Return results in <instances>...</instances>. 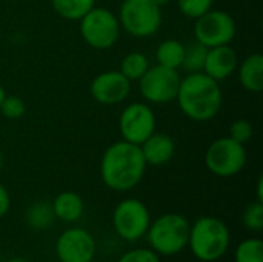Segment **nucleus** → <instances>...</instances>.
I'll return each instance as SVG.
<instances>
[{
	"mask_svg": "<svg viewBox=\"0 0 263 262\" xmlns=\"http://www.w3.org/2000/svg\"><path fill=\"white\" fill-rule=\"evenodd\" d=\"M146 167L140 145L122 139L111 144L103 151L100 159V178L109 190L125 193L142 182Z\"/></svg>",
	"mask_w": 263,
	"mask_h": 262,
	"instance_id": "obj_1",
	"label": "nucleus"
},
{
	"mask_svg": "<svg viewBox=\"0 0 263 262\" xmlns=\"http://www.w3.org/2000/svg\"><path fill=\"white\" fill-rule=\"evenodd\" d=\"M176 100L186 117L206 122L216 117L222 108V90L219 82L203 71L190 73L182 77Z\"/></svg>",
	"mask_w": 263,
	"mask_h": 262,
	"instance_id": "obj_2",
	"label": "nucleus"
},
{
	"mask_svg": "<svg viewBox=\"0 0 263 262\" xmlns=\"http://www.w3.org/2000/svg\"><path fill=\"white\" fill-rule=\"evenodd\" d=\"M231 246L228 225L216 216H200L190 229L188 247L196 259L216 262L222 259Z\"/></svg>",
	"mask_w": 263,
	"mask_h": 262,
	"instance_id": "obj_3",
	"label": "nucleus"
},
{
	"mask_svg": "<svg viewBox=\"0 0 263 262\" xmlns=\"http://www.w3.org/2000/svg\"><path fill=\"white\" fill-rule=\"evenodd\" d=\"M191 222L180 213H165L151 221L145 235L148 247L160 258L176 256L188 247Z\"/></svg>",
	"mask_w": 263,
	"mask_h": 262,
	"instance_id": "obj_4",
	"label": "nucleus"
},
{
	"mask_svg": "<svg viewBox=\"0 0 263 262\" xmlns=\"http://www.w3.org/2000/svg\"><path fill=\"white\" fill-rule=\"evenodd\" d=\"M117 19L129 36L146 39L160 29L162 8L154 0H123Z\"/></svg>",
	"mask_w": 263,
	"mask_h": 262,
	"instance_id": "obj_5",
	"label": "nucleus"
},
{
	"mask_svg": "<svg viewBox=\"0 0 263 262\" xmlns=\"http://www.w3.org/2000/svg\"><path fill=\"white\" fill-rule=\"evenodd\" d=\"M80 36L85 43L94 49H109L120 37V23L117 14L108 8L94 6L80 20Z\"/></svg>",
	"mask_w": 263,
	"mask_h": 262,
	"instance_id": "obj_6",
	"label": "nucleus"
},
{
	"mask_svg": "<svg viewBox=\"0 0 263 262\" xmlns=\"http://www.w3.org/2000/svg\"><path fill=\"white\" fill-rule=\"evenodd\" d=\"M151 221L148 207L136 198L120 201L112 212V229L125 242H137L143 239Z\"/></svg>",
	"mask_w": 263,
	"mask_h": 262,
	"instance_id": "obj_7",
	"label": "nucleus"
},
{
	"mask_svg": "<svg viewBox=\"0 0 263 262\" xmlns=\"http://www.w3.org/2000/svg\"><path fill=\"white\" fill-rule=\"evenodd\" d=\"M205 165L217 178L237 176L247 165V148L230 136L217 137L206 148Z\"/></svg>",
	"mask_w": 263,
	"mask_h": 262,
	"instance_id": "obj_8",
	"label": "nucleus"
},
{
	"mask_svg": "<svg viewBox=\"0 0 263 262\" xmlns=\"http://www.w3.org/2000/svg\"><path fill=\"white\" fill-rule=\"evenodd\" d=\"M237 34L234 17L222 9H210L194 20V39L206 48L231 45Z\"/></svg>",
	"mask_w": 263,
	"mask_h": 262,
	"instance_id": "obj_9",
	"label": "nucleus"
},
{
	"mask_svg": "<svg viewBox=\"0 0 263 262\" xmlns=\"http://www.w3.org/2000/svg\"><path fill=\"white\" fill-rule=\"evenodd\" d=\"M182 76L179 69H171L162 65L149 66L140 77V94L148 103L163 105L174 102L179 93Z\"/></svg>",
	"mask_w": 263,
	"mask_h": 262,
	"instance_id": "obj_10",
	"label": "nucleus"
},
{
	"mask_svg": "<svg viewBox=\"0 0 263 262\" xmlns=\"http://www.w3.org/2000/svg\"><path fill=\"white\" fill-rule=\"evenodd\" d=\"M156 114L148 103L133 102L120 113V136L126 142L140 145L156 131Z\"/></svg>",
	"mask_w": 263,
	"mask_h": 262,
	"instance_id": "obj_11",
	"label": "nucleus"
},
{
	"mask_svg": "<svg viewBox=\"0 0 263 262\" xmlns=\"http://www.w3.org/2000/svg\"><path fill=\"white\" fill-rule=\"evenodd\" d=\"M54 250L60 262H92L96 258L97 244L88 230L82 227H71L59 235Z\"/></svg>",
	"mask_w": 263,
	"mask_h": 262,
	"instance_id": "obj_12",
	"label": "nucleus"
},
{
	"mask_svg": "<svg viewBox=\"0 0 263 262\" xmlns=\"http://www.w3.org/2000/svg\"><path fill=\"white\" fill-rule=\"evenodd\" d=\"M92 99L100 105H117L128 99L131 82L116 69L99 73L89 86Z\"/></svg>",
	"mask_w": 263,
	"mask_h": 262,
	"instance_id": "obj_13",
	"label": "nucleus"
},
{
	"mask_svg": "<svg viewBox=\"0 0 263 262\" xmlns=\"http://www.w3.org/2000/svg\"><path fill=\"white\" fill-rule=\"evenodd\" d=\"M239 65V56L231 45H220L208 48L203 65V73L211 79L220 82L233 76Z\"/></svg>",
	"mask_w": 263,
	"mask_h": 262,
	"instance_id": "obj_14",
	"label": "nucleus"
},
{
	"mask_svg": "<svg viewBox=\"0 0 263 262\" xmlns=\"http://www.w3.org/2000/svg\"><path fill=\"white\" fill-rule=\"evenodd\" d=\"M140 150L146 165L162 167L174 158L176 142L170 134L154 131L145 142L140 144Z\"/></svg>",
	"mask_w": 263,
	"mask_h": 262,
	"instance_id": "obj_15",
	"label": "nucleus"
},
{
	"mask_svg": "<svg viewBox=\"0 0 263 262\" xmlns=\"http://www.w3.org/2000/svg\"><path fill=\"white\" fill-rule=\"evenodd\" d=\"M51 205H52L55 219L66 222V224L77 222L85 213V202L82 196L71 190L59 193L51 202Z\"/></svg>",
	"mask_w": 263,
	"mask_h": 262,
	"instance_id": "obj_16",
	"label": "nucleus"
},
{
	"mask_svg": "<svg viewBox=\"0 0 263 262\" xmlns=\"http://www.w3.org/2000/svg\"><path fill=\"white\" fill-rule=\"evenodd\" d=\"M239 80L240 85L250 93H260L263 90V56L260 53H253L247 56L239 65Z\"/></svg>",
	"mask_w": 263,
	"mask_h": 262,
	"instance_id": "obj_17",
	"label": "nucleus"
},
{
	"mask_svg": "<svg viewBox=\"0 0 263 262\" xmlns=\"http://www.w3.org/2000/svg\"><path fill=\"white\" fill-rule=\"evenodd\" d=\"M55 221L52 205L46 201L32 202L25 212V222L34 232H45L48 230Z\"/></svg>",
	"mask_w": 263,
	"mask_h": 262,
	"instance_id": "obj_18",
	"label": "nucleus"
},
{
	"mask_svg": "<svg viewBox=\"0 0 263 262\" xmlns=\"http://www.w3.org/2000/svg\"><path fill=\"white\" fill-rule=\"evenodd\" d=\"M185 54V45L177 39H166L159 43L156 49V60L157 65L171 68V69H180Z\"/></svg>",
	"mask_w": 263,
	"mask_h": 262,
	"instance_id": "obj_19",
	"label": "nucleus"
},
{
	"mask_svg": "<svg viewBox=\"0 0 263 262\" xmlns=\"http://www.w3.org/2000/svg\"><path fill=\"white\" fill-rule=\"evenodd\" d=\"M51 5L62 19L79 22L96 6V0H51Z\"/></svg>",
	"mask_w": 263,
	"mask_h": 262,
	"instance_id": "obj_20",
	"label": "nucleus"
},
{
	"mask_svg": "<svg viewBox=\"0 0 263 262\" xmlns=\"http://www.w3.org/2000/svg\"><path fill=\"white\" fill-rule=\"evenodd\" d=\"M149 60L146 57V54L140 53V51H131L128 53L123 59H122V63H120V73L129 80V82H134V80H140V77L148 71L149 68Z\"/></svg>",
	"mask_w": 263,
	"mask_h": 262,
	"instance_id": "obj_21",
	"label": "nucleus"
},
{
	"mask_svg": "<svg viewBox=\"0 0 263 262\" xmlns=\"http://www.w3.org/2000/svg\"><path fill=\"white\" fill-rule=\"evenodd\" d=\"M206 51L208 48L199 43L197 40L191 42L190 45H185V54H183V62H182V69L190 73H200L203 71L205 59H206Z\"/></svg>",
	"mask_w": 263,
	"mask_h": 262,
	"instance_id": "obj_22",
	"label": "nucleus"
},
{
	"mask_svg": "<svg viewBox=\"0 0 263 262\" xmlns=\"http://www.w3.org/2000/svg\"><path fill=\"white\" fill-rule=\"evenodd\" d=\"M234 262H263V241L251 236L239 242L234 252Z\"/></svg>",
	"mask_w": 263,
	"mask_h": 262,
	"instance_id": "obj_23",
	"label": "nucleus"
},
{
	"mask_svg": "<svg viewBox=\"0 0 263 262\" xmlns=\"http://www.w3.org/2000/svg\"><path fill=\"white\" fill-rule=\"evenodd\" d=\"M242 224L248 232L260 233L263 230V202L253 201L242 213Z\"/></svg>",
	"mask_w": 263,
	"mask_h": 262,
	"instance_id": "obj_24",
	"label": "nucleus"
},
{
	"mask_svg": "<svg viewBox=\"0 0 263 262\" xmlns=\"http://www.w3.org/2000/svg\"><path fill=\"white\" fill-rule=\"evenodd\" d=\"M214 0H177V8L186 19H199L213 8Z\"/></svg>",
	"mask_w": 263,
	"mask_h": 262,
	"instance_id": "obj_25",
	"label": "nucleus"
},
{
	"mask_svg": "<svg viewBox=\"0 0 263 262\" xmlns=\"http://www.w3.org/2000/svg\"><path fill=\"white\" fill-rule=\"evenodd\" d=\"M0 113L3 117L11 119V120L20 119L26 113V103L18 96H8L6 94L0 103Z\"/></svg>",
	"mask_w": 263,
	"mask_h": 262,
	"instance_id": "obj_26",
	"label": "nucleus"
},
{
	"mask_svg": "<svg viewBox=\"0 0 263 262\" xmlns=\"http://www.w3.org/2000/svg\"><path fill=\"white\" fill-rule=\"evenodd\" d=\"M117 262H162L160 256L149 247H136L131 250H126Z\"/></svg>",
	"mask_w": 263,
	"mask_h": 262,
	"instance_id": "obj_27",
	"label": "nucleus"
},
{
	"mask_svg": "<svg viewBox=\"0 0 263 262\" xmlns=\"http://www.w3.org/2000/svg\"><path fill=\"white\" fill-rule=\"evenodd\" d=\"M253 124L247 119H236L231 127H230V137L240 142V144H247L248 141H251L253 137Z\"/></svg>",
	"mask_w": 263,
	"mask_h": 262,
	"instance_id": "obj_28",
	"label": "nucleus"
},
{
	"mask_svg": "<svg viewBox=\"0 0 263 262\" xmlns=\"http://www.w3.org/2000/svg\"><path fill=\"white\" fill-rule=\"evenodd\" d=\"M9 208H11V196H9V191L0 182V219L8 215Z\"/></svg>",
	"mask_w": 263,
	"mask_h": 262,
	"instance_id": "obj_29",
	"label": "nucleus"
},
{
	"mask_svg": "<svg viewBox=\"0 0 263 262\" xmlns=\"http://www.w3.org/2000/svg\"><path fill=\"white\" fill-rule=\"evenodd\" d=\"M257 201H260L263 202V178L260 176L259 179H257V198H256Z\"/></svg>",
	"mask_w": 263,
	"mask_h": 262,
	"instance_id": "obj_30",
	"label": "nucleus"
},
{
	"mask_svg": "<svg viewBox=\"0 0 263 262\" xmlns=\"http://www.w3.org/2000/svg\"><path fill=\"white\" fill-rule=\"evenodd\" d=\"M154 2H156V3H157V5H159L160 8H163V6L170 5V3H171L173 0H154Z\"/></svg>",
	"mask_w": 263,
	"mask_h": 262,
	"instance_id": "obj_31",
	"label": "nucleus"
},
{
	"mask_svg": "<svg viewBox=\"0 0 263 262\" xmlns=\"http://www.w3.org/2000/svg\"><path fill=\"white\" fill-rule=\"evenodd\" d=\"M6 262H29V261H28V259H25V258L15 256V258H11V259H8Z\"/></svg>",
	"mask_w": 263,
	"mask_h": 262,
	"instance_id": "obj_32",
	"label": "nucleus"
},
{
	"mask_svg": "<svg viewBox=\"0 0 263 262\" xmlns=\"http://www.w3.org/2000/svg\"><path fill=\"white\" fill-rule=\"evenodd\" d=\"M5 96H6V93H5V88H3V85L0 83V103H2V100L5 99Z\"/></svg>",
	"mask_w": 263,
	"mask_h": 262,
	"instance_id": "obj_33",
	"label": "nucleus"
},
{
	"mask_svg": "<svg viewBox=\"0 0 263 262\" xmlns=\"http://www.w3.org/2000/svg\"><path fill=\"white\" fill-rule=\"evenodd\" d=\"M2 167H3V151L0 148V170H2Z\"/></svg>",
	"mask_w": 263,
	"mask_h": 262,
	"instance_id": "obj_34",
	"label": "nucleus"
}]
</instances>
